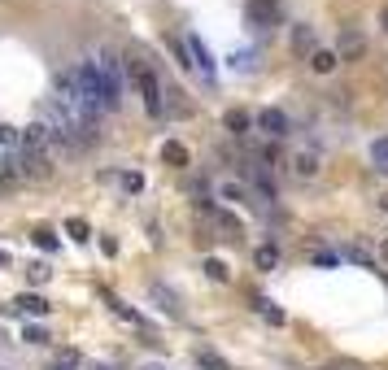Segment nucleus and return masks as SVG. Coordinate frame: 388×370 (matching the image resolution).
<instances>
[{"label": "nucleus", "mask_w": 388, "mask_h": 370, "mask_svg": "<svg viewBox=\"0 0 388 370\" xmlns=\"http://www.w3.org/2000/svg\"><path fill=\"white\" fill-rule=\"evenodd\" d=\"M75 83H79L88 109L96 114V118L122 105V62L109 49H96L92 57H83L79 70H75Z\"/></svg>", "instance_id": "obj_1"}, {"label": "nucleus", "mask_w": 388, "mask_h": 370, "mask_svg": "<svg viewBox=\"0 0 388 370\" xmlns=\"http://www.w3.org/2000/svg\"><path fill=\"white\" fill-rule=\"evenodd\" d=\"M127 75H131V83H135L140 101H144V114H148V118H161V114H166V88H161L157 70H153L144 57H127Z\"/></svg>", "instance_id": "obj_2"}, {"label": "nucleus", "mask_w": 388, "mask_h": 370, "mask_svg": "<svg viewBox=\"0 0 388 370\" xmlns=\"http://www.w3.org/2000/svg\"><path fill=\"white\" fill-rule=\"evenodd\" d=\"M244 18H249L257 31L275 27V18H279V0H249V5H244Z\"/></svg>", "instance_id": "obj_3"}, {"label": "nucleus", "mask_w": 388, "mask_h": 370, "mask_svg": "<svg viewBox=\"0 0 388 370\" xmlns=\"http://www.w3.org/2000/svg\"><path fill=\"white\" fill-rule=\"evenodd\" d=\"M187 53H192V70H201V79L214 83V57H209L201 35H187Z\"/></svg>", "instance_id": "obj_4"}, {"label": "nucleus", "mask_w": 388, "mask_h": 370, "mask_svg": "<svg viewBox=\"0 0 388 370\" xmlns=\"http://www.w3.org/2000/svg\"><path fill=\"white\" fill-rule=\"evenodd\" d=\"M257 131H266L270 140H284L288 135V114L284 109H262L257 114Z\"/></svg>", "instance_id": "obj_5"}, {"label": "nucleus", "mask_w": 388, "mask_h": 370, "mask_svg": "<svg viewBox=\"0 0 388 370\" xmlns=\"http://www.w3.org/2000/svg\"><path fill=\"white\" fill-rule=\"evenodd\" d=\"M249 183L257 187V196H262V200H275V179H270V166L266 161H253L249 166Z\"/></svg>", "instance_id": "obj_6"}, {"label": "nucleus", "mask_w": 388, "mask_h": 370, "mask_svg": "<svg viewBox=\"0 0 388 370\" xmlns=\"http://www.w3.org/2000/svg\"><path fill=\"white\" fill-rule=\"evenodd\" d=\"M292 174H297V179H314V174H319V157H314L310 148H297V153H292Z\"/></svg>", "instance_id": "obj_7"}, {"label": "nucleus", "mask_w": 388, "mask_h": 370, "mask_svg": "<svg viewBox=\"0 0 388 370\" xmlns=\"http://www.w3.org/2000/svg\"><path fill=\"white\" fill-rule=\"evenodd\" d=\"M305 62H310V70H314V75H332V70L340 66V57H336L332 49H314L310 57H305Z\"/></svg>", "instance_id": "obj_8"}, {"label": "nucleus", "mask_w": 388, "mask_h": 370, "mask_svg": "<svg viewBox=\"0 0 388 370\" xmlns=\"http://www.w3.org/2000/svg\"><path fill=\"white\" fill-rule=\"evenodd\" d=\"M253 122H257V118H253L249 109H227V114H222V127H227L231 135H244V131H249Z\"/></svg>", "instance_id": "obj_9"}, {"label": "nucleus", "mask_w": 388, "mask_h": 370, "mask_svg": "<svg viewBox=\"0 0 388 370\" xmlns=\"http://www.w3.org/2000/svg\"><path fill=\"white\" fill-rule=\"evenodd\" d=\"M345 261H354V266H362V270H375L371 248H367V244H358V240H349V244H345Z\"/></svg>", "instance_id": "obj_10"}, {"label": "nucleus", "mask_w": 388, "mask_h": 370, "mask_svg": "<svg viewBox=\"0 0 388 370\" xmlns=\"http://www.w3.org/2000/svg\"><path fill=\"white\" fill-rule=\"evenodd\" d=\"M292 53H301V57H310L314 53V27H292Z\"/></svg>", "instance_id": "obj_11"}, {"label": "nucleus", "mask_w": 388, "mask_h": 370, "mask_svg": "<svg viewBox=\"0 0 388 370\" xmlns=\"http://www.w3.org/2000/svg\"><path fill=\"white\" fill-rule=\"evenodd\" d=\"M161 161L174 166V170H183L187 166V148L179 144V140H166V144H161Z\"/></svg>", "instance_id": "obj_12"}, {"label": "nucleus", "mask_w": 388, "mask_h": 370, "mask_svg": "<svg viewBox=\"0 0 388 370\" xmlns=\"http://www.w3.org/2000/svg\"><path fill=\"white\" fill-rule=\"evenodd\" d=\"M253 266H257V270H275V266H279V248H275V244H257V248H253Z\"/></svg>", "instance_id": "obj_13"}, {"label": "nucleus", "mask_w": 388, "mask_h": 370, "mask_svg": "<svg viewBox=\"0 0 388 370\" xmlns=\"http://www.w3.org/2000/svg\"><path fill=\"white\" fill-rule=\"evenodd\" d=\"M148 292H153V301H157L161 309H166L170 318H179V301H174V292H170V288H161V283H153Z\"/></svg>", "instance_id": "obj_14"}, {"label": "nucleus", "mask_w": 388, "mask_h": 370, "mask_svg": "<svg viewBox=\"0 0 388 370\" xmlns=\"http://www.w3.org/2000/svg\"><path fill=\"white\" fill-rule=\"evenodd\" d=\"M362 49H367V40H362L358 31H345V35H340V53H345L349 62H354V57H362Z\"/></svg>", "instance_id": "obj_15"}, {"label": "nucleus", "mask_w": 388, "mask_h": 370, "mask_svg": "<svg viewBox=\"0 0 388 370\" xmlns=\"http://www.w3.org/2000/svg\"><path fill=\"white\" fill-rule=\"evenodd\" d=\"M196 366H201V370H231V362H227V357H218L214 349H196Z\"/></svg>", "instance_id": "obj_16"}, {"label": "nucleus", "mask_w": 388, "mask_h": 370, "mask_svg": "<svg viewBox=\"0 0 388 370\" xmlns=\"http://www.w3.org/2000/svg\"><path fill=\"white\" fill-rule=\"evenodd\" d=\"M371 166H375L380 174H388V135L371 140Z\"/></svg>", "instance_id": "obj_17"}, {"label": "nucleus", "mask_w": 388, "mask_h": 370, "mask_svg": "<svg viewBox=\"0 0 388 370\" xmlns=\"http://www.w3.org/2000/svg\"><path fill=\"white\" fill-rule=\"evenodd\" d=\"M166 114H174V118H187V114H192V105L183 101V92H179V88H170V92H166Z\"/></svg>", "instance_id": "obj_18"}, {"label": "nucleus", "mask_w": 388, "mask_h": 370, "mask_svg": "<svg viewBox=\"0 0 388 370\" xmlns=\"http://www.w3.org/2000/svg\"><path fill=\"white\" fill-rule=\"evenodd\" d=\"M18 309H22V314H35V318H44L53 305L44 301V296H18Z\"/></svg>", "instance_id": "obj_19"}, {"label": "nucleus", "mask_w": 388, "mask_h": 370, "mask_svg": "<svg viewBox=\"0 0 388 370\" xmlns=\"http://www.w3.org/2000/svg\"><path fill=\"white\" fill-rule=\"evenodd\" d=\"M205 274H209L214 283H227V279H231V274H227V266H222L218 257H205Z\"/></svg>", "instance_id": "obj_20"}, {"label": "nucleus", "mask_w": 388, "mask_h": 370, "mask_svg": "<svg viewBox=\"0 0 388 370\" xmlns=\"http://www.w3.org/2000/svg\"><path fill=\"white\" fill-rule=\"evenodd\" d=\"M218 196H222V200H249L244 183H218Z\"/></svg>", "instance_id": "obj_21"}, {"label": "nucleus", "mask_w": 388, "mask_h": 370, "mask_svg": "<svg viewBox=\"0 0 388 370\" xmlns=\"http://www.w3.org/2000/svg\"><path fill=\"white\" fill-rule=\"evenodd\" d=\"M49 274H53L49 261H31V266H27V279H31V283H49Z\"/></svg>", "instance_id": "obj_22"}, {"label": "nucleus", "mask_w": 388, "mask_h": 370, "mask_svg": "<svg viewBox=\"0 0 388 370\" xmlns=\"http://www.w3.org/2000/svg\"><path fill=\"white\" fill-rule=\"evenodd\" d=\"M257 309H262V318H266V322H284V309H275L270 301H262V296H257Z\"/></svg>", "instance_id": "obj_23"}, {"label": "nucleus", "mask_w": 388, "mask_h": 370, "mask_svg": "<svg viewBox=\"0 0 388 370\" xmlns=\"http://www.w3.org/2000/svg\"><path fill=\"white\" fill-rule=\"evenodd\" d=\"M31 240H35V244H40V248H44V253H53V248H57V235H53V231H35V235H31Z\"/></svg>", "instance_id": "obj_24"}, {"label": "nucleus", "mask_w": 388, "mask_h": 370, "mask_svg": "<svg viewBox=\"0 0 388 370\" xmlns=\"http://www.w3.org/2000/svg\"><path fill=\"white\" fill-rule=\"evenodd\" d=\"M140 187H144V179H140L135 170H127L122 174V192H140Z\"/></svg>", "instance_id": "obj_25"}, {"label": "nucleus", "mask_w": 388, "mask_h": 370, "mask_svg": "<svg viewBox=\"0 0 388 370\" xmlns=\"http://www.w3.org/2000/svg\"><path fill=\"white\" fill-rule=\"evenodd\" d=\"M22 340H27V344H44V340H49V331H44V327H27V331H22Z\"/></svg>", "instance_id": "obj_26"}, {"label": "nucleus", "mask_w": 388, "mask_h": 370, "mask_svg": "<svg viewBox=\"0 0 388 370\" xmlns=\"http://www.w3.org/2000/svg\"><path fill=\"white\" fill-rule=\"evenodd\" d=\"M70 235H75V240H88V222L83 218H70Z\"/></svg>", "instance_id": "obj_27"}, {"label": "nucleus", "mask_w": 388, "mask_h": 370, "mask_svg": "<svg viewBox=\"0 0 388 370\" xmlns=\"http://www.w3.org/2000/svg\"><path fill=\"white\" fill-rule=\"evenodd\" d=\"M323 370H358V366H354V362H327Z\"/></svg>", "instance_id": "obj_28"}, {"label": "nucleus", "mask_w": 388, "mask_h": 370, "mask_svg": "<svg viewBox=\"0 0 388 370\" xmlns=\"http://www.w3.org/2000/svg\"><path fill=\"white\" fill-rule=\"evenodd\" d=\"M88 370H118V366H109V362H92Z\"/></svg>", "instance_id": "obj_29"}, {"label": "nucleus", "mask_w": 388, "mask_h": 370, "mask_svg": "<svg viewBox=\"0 0 388 370\" xmlns=\"http://www.w3.org/2000/svg\"><path fill=\"white\" fill-rule=\"evenodd\" d=\"M380 27H384V35H388V5H384V14H380Z\"/></svg>", "instance_id": "obj_30"}, {"label": "nucleus", "mask_w": 388, "mask_h": 370, "mask_svg": "<svg viewBox=\"0 0 388 370\" xmlns=\"http://www.w3.org/2000/svg\"><path fill=\"white\" fill-rule=\"evenodd\" d=\"M380 209H384V213H388V192H380Z\"/></svg>", "instance_id": "obj_31"}, {"label": "nucleus", "mask_w": 388, "mask_h": 370, "mask_svg": "<svg viewBox=\"0 0 388 370\" xmlns=\"http://www.w3.org/2000/svg\"><path fill=\"white\" fill-rule=\"evenodd\" d=\"M380 257H384V261H388V240H384V244H380Z\"/></svg>", "instance_id": "obj_32"}, {"label": "nucleus", "mask_w": 388, "mask_h": 370, "mask_svg": "<svg viewBox=\"0 0 388 370\" xmlns=\"http://www.w3.org/2000/svg\"><path fill=\"white\" fill-rule=\"evenodd\" d=\"M0 266H9V253H5V248H0Z\"/></svg>", "instance_id": "obj_33"}, {"label": "nucleus", "mask_w": 388, "mask_h": 370, "mask_svg": "<svg viewBox=\"0 0 388 370\" xmlns=\"http://www.w3.org/2000/svg\"><path fill=\"white\" fill-rule=\"evenodd\" d=\"M144 370H161V366H144Z\"/></svg>", "instance_id": "obj_34"}]
</instances>
